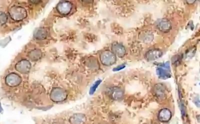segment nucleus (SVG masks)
<instances>
[{"label": "nucleus", "instance_id": "nucleus-17", "mask_svg": "<svg viewBox=\"0 0 200 124\" xmlns=\"http://www.w3.org/2000/svg\"><path fill=\"white\" fill-rule=\"evenodd\" d=\"M153 35L149 33H143L142 35L139 36V39L144 42H150L153 40Z\"/></svg>", "mask_w": 200, "mask_h": 124}, {"label": "nucleus", "instance_id": "nucleus-14", "mask_svg": "<svg viewBox=\"0 0 200 124\" xmlns=\"http://www.w3.org/2000/svg\"><path fill=\"white\" fill-rule=\"evenodd\" d=\"M42 57V52L39 49H35L30 51L28 54L29 58L33 61L39 60Z\"/></svg>", "mask_w": 200, "mask_h": 124}, {"label": "nucleus", "instance_id": "nucleus-1", "mask_svg": "<svg viewBox=\"0 0 200 124\" xmlns=\"http://www.w3.org/2000/svg\"><path fill=\"white\" fill-rule=\"evenodd\" d=\"M10 17L15 21H20L27 17V12L25 8L19 6H13L8 11Z\"/></svg>", "mask_w": 200, "mask_h": 124}, {"label": "nucleus", "instance_id": "nucleus-20", "mask_svg": "<svg viewBox=\"0 0 200 124\" xmlns=\"http://www.w3.org/2000/svg\"><path fill=\"white\" fill-rule=\"evenodd\" d=\"M125 67V65H121L117 67H116L115 69H114V71H119L121 69H122L123 68H124Z\"/></svg>", "mask_w": 200, "mask_h": 124}, {"label": "nucleus", "instance_id": "nucleus-5", "mask_svg": "<svg viewBox=\"0 0 200 124\" xmlns=\"http://www.w3.org/2000/svg\"><path fill=\"white\" fill-rule=\"evenodd\" d=\"M15 69L21 73L26 74L28 73L31 69V64L28 60L24 59L20 61L15 65Z\"/></svg>", "mask_w": 200, "mask_h": 124}, {"label": "nucleus", "instance_id": "nucleus-13", "mask_svg": "<svg viewBox=\"0 0 200 124\" xmlns=\"http://www.w3.org/2000/svg\"><path fill=\"white\" fill-rule=\"evenodd\" d=\"M157 27L162 32H166L172 29V25L168 20L162 19L158 22Z\"/></svg>", "mask_w": 200, "mask_h": 124}, {"label": "nucleus", "instance_id": "nucleus-12", "mask_svg": "<svg viewBox=\"0 0 200 124\" xmlns=\"http://www.w3.org/2000/svg\"><path fill=\"white\" fill-rule=\"evenodd\" d=\"M172 118L171 111L167 108H163L159 113L158 118L161 122H166L168 121Z\"/></svg>", "mask_w": 200, "mask_h": 124}, {"label": "nucleus", "instance_id": "nucleus-21", "mask_svg": "<svg viewBox=\"0 0 200 124\" xmlns=\"http://www.w3.org/2000/svg\"><path fill=\"white\" fill-rule=\"evenodd\" d=\"M2 111H3V108H2V107H1V103H0V113H1Z\"/></svg>", "mask_w": 200, "mask_h": 124}, {"label": "nucleus", "instance_id": "nucleus-16", "mask_svg": "<svg viewBox=\"0 0 200 124\" xmlns=\"http://www.w3.org/2000/svg\"><path fill=\"white\" fill-rule=\"evenodd\" d=\"M163 85L160 84L156 85L155 87H154V93L157 97L159 99H163L165 96V91Z\"/></svg>", "mask_w": 200, "mask_h": 124}, {"label": "nucleus", "instance_id": "nucleus-9", "mask_svg": "<svg viewBox=\"0 0 200 124\" xmlns=\"http://www.w3.org/2000/svg\"><path fill=\"white\" fill-rule=\"evenodd\" d=\"M156 72L160 78L167 79L171 76L170 72L169 71V64L167 63L166 64L162 65V67L158 68L156 69Z\"/></svg>", "mask_w": 200, "mask_h": 124}, {"label": "nucleus", "instance_id": "nucleus-6", "mask_svg": "<svg viewBox=\"0 0 200 124\" xmlns=\"http://www.w3.org/2000/svg\"><path fill=\"white\" fill-rule=\"evenodd\" d=\"M72 4L70 2L63 1L60 2L56 7L57 12L62 15H67L70 13L72 9Z\"/></svg>", "mask_w": 200, "mask_h": 124}, {"label": "nucleus", "instance_id": "nucleus-7", "mask_svg": "<svg viewBox=\"0 0 200 124\" xmlns=\"http://www.w3.org/2000/svg\"><path fill=\"white\" fill-rule=\"evenodd\" d=\"M108 93L110 97L116 101L122 100L124 96V90L119 87H114L110 89Z\"/></svg>", "mask_w": 200, "mask_h": 124}, {"label": "nucleus", "instance_id": "nucleus-15", "mask_svg": "<svg viewBox=\"0 0 200 124\" xmlns=\"http://www.w3.org/2000/svg\"><path fill=\"white\" fill-rule=\"evenodd\" d=\"M48 36L47 31L44 28L38 29L34 33V37L37 40H43Z\"/></svg>", "mask_w": 200, "mask_h": 124}, {"label": "nucleus", "instance_id": "nucleus-11", "mask_svg": "<svg viewBox=\"0 0 200 124\" xmlns=\"http://www.w3.org/2000/svg\"><path fill=\"white\" fill-rule=\"evenodd\" d=\"M86 116L81 113L73 114L69 119L70 124H85L86 122Z\"/></svg>", "mask_w": 200, "mask_h": 124}, {"label": "nucleus", "instance_id": "nucleus-18", "mask_svg": "<svg viewBox=\"0 0 200 124\" xmlns=\"http://www.w3.org/2000/svg\"><path fill=\"white\" fill-rule=\"evenodd\" d=\"M8 20L7 15L3 12H0V26H2L6 23Z\"/></svg>", "mask_w": 200, "mask_h": 124}, {"label": "nucleus", "instance_id": "nucleus-19", "mask_svg": "<svg viewBox=\"0 0 200 124\" xmlns=\"http://www.w3.org/2000/svg\"><path fill=\"white\" fill-rule=\"evenodd\" d=\"M101 80H99V81H97L95 82V83L93 85V86H92L90 89V95H93L94 93L96 91L97 88L98 87V86H99V85L101 83Z\"/></svg>", "mask_w": 200, "mask_h": 124}, {"label": "nucleus", "instance_id": "nucleus-3", "mask_svg": "<svg viewBox=\"0 0 200 124\" xmlns=\"http://www.w3.org/2000/svg\"><path fill=\"white\" fill-rule=\"evenodd\" d=\"M100 59L102 65L109 67L116 63V56L111 51L105 50L101 53Z\"/></svg>", "mask_w": 200, "mask_h": 124}, {"label": "nucleus", "instance_id": "nucleus-8", "mask_svg": "<svg viewBox=\"0 0 200 124\" xmlns=\"http://www.w3.org/2000/svg\"><path fill=\"white\" fill-rule=\"evenodd\" d=\"M111 51L119 58L124 57L126 53V50L124 46L118 43H114L112 44L111 45Z\"/></svg>", "mask_w": 200, "mask_h": 124}, {"label": "nucleus", "instance_id": "nucleus-2", "mask_svg": "<svg viewBox=\"0 0 200 124\" xmlns=\"http://www.w3.org/2000/svg\"><path fill=\"white\" fill-rule=\"evenodd\" d=\"M67 96V93L64 89L54 87L51 91L50 99L55 103H60L66 100Z\"/></svg>", "mask_w": 200, "mask_h": 124}, {"label": "nucleus", "instance_id": "nucleus-4", "mask_svg": "<svg viewBox=\"0 0 200 124\" xmlns=\"http://www.w3.org/2000/svg\"><path fill=\"white\" fill-rule=\"evenodd\" d=\"M22 82L21 76L16 73H11L8 74L5 78V83L7 86L13 87L20 85Z\"/></svg>", "mask_w": 200, "mask_h": 124}, {"label": "nucleus", "instance_id": "nucleus-10", "mask_svg": "<svg viewBox=\"0 0 200 124\" xmlns=\"http://www.w3.org/2000/svg\"><path fill=\"white\" fill-rule=\"evenodd\" d=\"M163 53L158 49H153L149 50L145 54V58L148 61H153L160 58Z\"/></svg>", "mask_w": 200, "mask_h": 124}]
</instances>
